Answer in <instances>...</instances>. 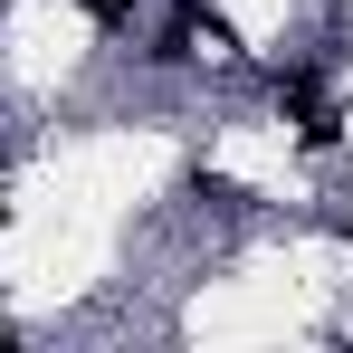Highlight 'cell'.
Wrapping results in <instances>:
<instances>
[{
  "label": "cell",
  "instance_id": "6da1fadb",
  "mask_svg": "<svg viewBox=\"0 0 353 353\" xmlns=\"http://www.w3.org/2000/svg\"><path fill=\"white\" fill-rule=\"evenodd\" d=\"M277 105H287V124L305 134V143H334V96H325L315 77H287V86H277Z\"/></svg>",
  "mask_w": 353,
  "mask_h": 353
},
{
  "label": "cell",
  "instance_id": "7a4b0ae2",
  "mask_svg": "<svg viewBox=\"0 0 353 353\" xmlns=\"http://www.w3.org/2000/svg\"><path fill=\"white\" fill-rule=\"evenodd\" d=\"M0 220H10V191H0Z\"/></svg>",
  "mask_w": 353,
  "mask_h": 353
}]
</instances>
